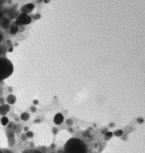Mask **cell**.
Masks as SVG:
<instances>
[{
	"label": "cell",
	"instance_id": "4",
	"mask_svg": "<svg viewBox=\"0 0 145 153\" xmlns=\"http://www.w3.org/2000/svg\"><path fill=\"white\" fill-rule=\"evenodd\" d=\"M63 120V117L61 114H58L55 115L54 122L57 125H60L62 123Z\"/></svg>",
	"mask_w": 145,
	"mask_h": 153
},
{
	"label": "cell",
	"instance_id": "11",
	"mask_svg": "<svg viewBox=\"0 0 145 153\" xmlns=\"http://www.w3.org/2000/svg\"><path fill=\"white\" fill-rule=\"evenodd\" d=\"M27 136H28L29 138H31V137H32L33 136V134H32V132H28V134H27Z\"/></svg>",
	"mask_w": 145,
	"mask_h": 153
},
{
	"label": "cell",
	"instance_id": "12",
	"mask_svg": "<svg viewBox=\"0 0 145 153\" xmlns=\"http://www.w3.org/2000/svg\"><path fill=\"white\" fill-rule=\"evenodd\" d=\"M106 135L107 137H111L112 136V133L111 132H107L106 133Z\"/></svg>",
	"mask_w": 145,
	"mask_h": 153
},
{
	"label": "cell",
	"instance_id": "6",
	"mask_svg": "<svg viewBox=\"0 0 145 153\" xmlns=\"http://www.w3.org/2000/svg\"><path fill=\"white\" fill-rule=\"evenodd\" d=\"M18 30V28L15 26H12L11 29H10V32L12 34H15Z\"/></svg>",
	"mask_w": 145,
	"mask_h": 153
},
{
	"label": "cell",
	"instance_id": "17",
	"mask_svg": "<svg viewBox=\"0 0 145 153\" xmlns=\"http://www.w3.org/2000/svg\"><path fill=\"white\" fill-rule=\"evenodd\" d=\"M1 13H0V17H1Z\"/></svg>",
	"mask_w": 145,
	"mask_h": 153
},
{
	"label": "cell",
	"instance_id": "5",
	"mask_svg": "<svg viewBox=\"0 0 145 153\" xmlns=\"http://www.w3.org/2000/svg\"><path fill=\"white\" fill-rule=\"evenodd\" d=\"M9 122V120L7 117H3L2 119H1V122L2 123L3 125L5 126L7 125Z\"/></svg>",
	"mask_w": 145,
	"mask_h": 153
},
{
	"label": "cell",
	"instance_id": "1",
	"mask_svg": "<svg viewBox=\"0 0 145 153\" xmlns=\"http://www.w3.org/2000/svg\"><path fill=\"white\" fill-rule=\"evenodd\" d=\"M66 153H86V149L83 142L77 139L70 140L66 146Z\"/></svg>",
	"mask_w": 145,
	"mask_h": 153
},
{
	"label": "cell",
	"instance_id": "10",
	"mask_svg": "<svg viewBox=\"0 0 145 153\" xmlns=\"http://www.w3.org/2000/svg\"><path fill=\"white\" fill-rule=\"evenodd\" d=\"M3 24H5V27L7 28V26H8V25H9V21L7 20H5L4 21H3Z\"/></svg>",
	"mask_w": 145,
	"mask_h": 153
},
{
	"label": "cell",
	"instance_id": "7",
	"mask_svg": "<svg viewBox=\"0 0 145 153\" xmlns=\"http://www.w3.org/2000/svg\"><path fill=\"white\" fill-rule=\"evenodd\" d=\"M29 118V115H28L27 113H24L23 114H22L21 115V118L22 120H28V119Z\"/></svg>",
	"mask_w": 145,
	"mask_h": 153
},
{
	"label": "cell",
	"instance_id": "3",
	"mask_svg": "<svg viewBox=\"0 0 145 153\" xmlns=\"http://www.w3.org/2000/svg\"><path fill=\"white\" fill-rule=\"evenodd\" d=\"M34 8V5L32 4H27L26 6L22 8V10L25 13H28L30 12Z\"/></svg>",
	"mask_w": 145,
	"mask_h": 153
},
{
	"label": "cell",
	"instance_id": "15",
	"mask_svg": "<svg viewBox=\"0 0 145 153\" xmlns=\"http://www.w3.org/2000/svg\"><path fill=\"white\" fill-rule=\"evenodd\" d=\"M34 103H35V105H37L38 103V102L37 100H35L34 101Z\"/></svg>",
	"mask_w": 145,
	"mask_h": 153
},
{
	"label": "cell",
	"instance_id": "14",
	"mask_svg": "<svg viewBox=\"0 0 145 153\" xmlns=\"http://www.w3.org/2000/svg\"><path fill=\"white\" fill-rule=\"evenodd\" d=\"M138 121L139 123H142L144 122V120L142 119H138Z\"/></svg>",
	"mask_w": 145,
	"mask_h": 153
},
{
	"label": "cell",
	"instance_id": "9",
	"mask_svg": "<svg viewBox=\"0 0 145 153\" xmlns=\"http://www.w3.org/2000/svg\"><path fill=\"white\" fill-rule=\"evenodd\" d=\"M114 134H116V135H117L118 137H119L123 134V131L121 130H117L114 132Z\"/></svg>",
	"mask_w": 145,
	"mask_h": 153
},
{
	"label": "cell",
	"instance_id": "13",
	"mask_svg": "<svg viewBox=\"0 0 145 153\" xmlns=\"http://www.w3.org/2000/svg\"><path fill=\"white\" fill-rule=\"evenodd\" d=\"M67 123H68V125H71V124L73 123V122H72L71 120H68V122H67Z\"/></svg>",
	"mask_w": 145,
	"mask_h": 153
},
{
	"label": "cell",
	"instance_id": "2",
	"mask_svg": "<svg viewBox=\"0 0 145 153\" xmlns=\"http://www.w3.org/2000/svg\"><path fill=\"white\" fill-rule=\"evenodd\" d=\"M31 21L30 17L26 14H21L16 21L17 25H22L29 24Z\"/></svg>",
	"mask_w": 145,
	"mask_h": 153
},
{
	"label": "cell",
	"instance_id": "8",
	"mask_svg": "<svg viewBox=\"0 0 145 153\" xmlns=\"http://www.w3.org/2000/svg\"><path fill=\"white\" fill-rule=\"evenodd\" d=\"M15 99L13 96H9V99H8V102L10 103H13L15 102Z\"/></svg>",
	"mask_w": 145,
	"mask_h": 153
},
{
	"label": "cell",
	"instance_id": "18",
	"mask_svg": "<svg viewBox=\"0 0 145 153\" xmlns=\"http://www.w3.org/2000/svg\"><path fill=\"white\" fill-rule=\"evenodd\" d=\"M0 153H1V150H0Z\"/></svg>",
	"mask_w": 145,
	"mask_h": 153
},
{
	"label": "cell",
	"instance_id": "16",
	"mask_svg": "<svg viewBox=\"0 0 145 153\" xmlns=\"http://www.w3.org/2000/svg\"><path fill=\"white\" fill-rule=\"evenodd\" d=\"M41 153V152H35L34 153Z\"/></svg>",
	"mask_w": 145,
	"mask_h": 153
}]
</instances>
